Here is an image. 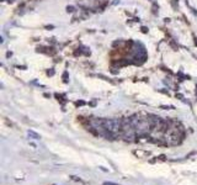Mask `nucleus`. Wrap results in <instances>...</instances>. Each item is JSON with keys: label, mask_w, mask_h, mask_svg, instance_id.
<instances>
[{"label": "nucleus", "mask_w": 197, "mask_h": 185, "mask_svg": "<svg viewBox=\"0 0 197 185\" xmlns=\"http://www.w3.org/2000/svg\"><path fill=\"white\" fill-rule=\"evenodd\" d=\"M103 125L112 133L115 138L122 137V120L121 119H103Z\"/></svg>", "instance_id": "1"}, {"label": "nucleus", "mask_w": 197, "mask_h": 185, "mask_svg": "<svg viewBox=\"0 0 197 185\" xmlns=\"http://www.w3.org/2000/svg\"><path fill=\"white\" fill-rule=\"evenodd\" d=\"M137 133H136V129L131 121V119H124L122 120V137L126 141L133 142L136 138Z\"/></svg>", "instance_id": "2"}, {"label": "nucleus", "mask_w": 197, "mask_h": 185, "mask_svg": "<svg viewBox=\"0 0 197 185\" xmlns=\"http://www.w3.org/2000/svg\"><path fill=\"white\" fill-rule=\"evenodd\" d=\"M99 3H100V0L99 2L97 0H80L78 4H79V6H82L84 9H95V8H97Z\"/></svg>", "instance_id": "3"}, {"label": "nucleus", "mask_w": 197, "mask_h": 185, "mask_svg": "<svg viewBox=\"0 0 197 185\" xmlns=\"http://www.w3.org/2000/svg\"><path fill=\"white\" fill-rule=\"evenodd\" d=\"M27 133H28V137L33 138V140H40V138H41V136H40V135H37L36 132H33V131H28Z\"/></svg>", "instance_id": "4"}, {"label": "nucleus", "mask_w": 197, "mask_h": 185, "mask_svg": "<svg viewBox=\"0 0 197 185\" xmlns=\"http://www.w3.org/2000/svg\"><path fill=\"white\" fill-rule=\"evenodd\" d=\"M47 75H49V77L54 75V69H53V68H51L49 71H47Z\"/></svg>", "instance_id": "5"}, {"label": "nucleus", "mask_w": 197, "mask_h": 185, "mask_svg": "<svg viewBox=\"0 0 197 185\" xmlns=\"http://www.w3.org/2000/svg\"><path fill=\"white\" fill-rule=\"evenodd\" d=\"M63 79H64V83H68V72H64V74H63Z\"/></svg>", "instance_id": "6"}, {"label": "nucleus", "mask_w": 197, "mask_h": 185, "mask_svg": "<svg viewBox=\"0 0 197 185\" xmlns=\"http://www.w3.org/2000/svg\"><path fill=\"white\" fill-rule=\"evenodd\" d=\"M75 105H76V106H83V105H85V102L80 100V101H76V102H75Z\"/></svg>", "instance_id": "7"}, {"label": "nucleus", "mask_w": 197, "mask_h": 185, "mask_svg": "<svg viewBox=\"0 0 197 185\" xmlns=\"http://www.w3.org/2000/svg\"><path fill=\"white\" fill-rule=\"evenodd\" d=\"M67 11H68V13H74V8L73 6H68L67 8Z\"/></svg>", "instance_id": "8"}, {"label": "nucleus", "mask_w": 197, "mask_h": 185, "mask_svg": "<svg viewBox=\"0 0 197 185\" xmlns=\"http://www.w3.org/2000/svg\"><path fill=\"white\" fill-rule=\"evenodd\" d=\"M160 108H161V109H164V110H169V109H174V106H165V105H161Z\"/></svg>", "instance_id": "9"}, {"label": "nucleus", "mask_w": 197, "mask_h": 185, "mask_svg": "<svg viewBox=\"0 0 197 185\" xmlns=\"http://www.w3.org/2000/svg\"><path fill=\"white\" fill-rule=\"evenodd\" d=\"M103 185H117V184L111 183V181H105V183H103Z\"/></svg>", "instance_id": "10"}, {"label": "nucleus", "mask_w": 197, "mask_h": 185, "mask_svg": "<svg viewBox=\"0 0 197 185\" xmlns=\"http://www.w3.org/2000/svg\"><path fill=\"white\" fill-rule=\"evenodd\" d=\"M142 32H143V33H148V29L143 26V27H142Z\"/></svg>", "instance_id": "11"}, {"label": "nucleus", "mask_w": 197, "mask_h": 185, "mask_svg": "<svg viewBox=\"0 0 197 185\" xmlns=\"http://www.w3.org/2000/svg\"><path fill=\"white\" fill-rule=\"evenodd\" d=\"M72 179H73V180H76V181H82V179L78 178V177H72Z\"/></svg>", "instance_id": "12"}, {"label": "nucleus", "mask_w": 197, "mask_h": 185, "mask_svg": "<svg viewBox=\"0 0 197 185\" xmlns=\"http://www.w3.org/2000/svg\"><path fill=\"white\" fill-rule=\"evenodd\" d=\"M176 98H179L180 100H182V98H184V96H182L181 94H176Z\"/></svg>", "instance_id": "13"}, {"label": "nucleus", "mask_w": 197, "mask_h": 185, "mask_svg": "<svg viewBox=\"0 0 197 185\" xmlns=\"http://www.w3.org/2000/svg\"><path fill=\"white\" fill-rule=\"evenodd\" d=\"M46 29H48V30H49V29H53V26H52V25H49V26H46Z\"/></svg>", "instance_id": "14"}, {"label": "nucleus", "mask_w": 197, "mask_h": 185, "mask_svg": "<svg viewBox=\"0 0 197 185\" xmlns=\"http://www.w3.org/2000/svg\"><path fill=\"white\" fill-rule=\"evenodd\" d=\"M195 44L197 46V38H196V37H195Z\"/></svg>", "instance_id": "15"}, {"label": "nucleus", "mask_w": 197, "mask_h": 185, "mask_svg": "<svg viewBox=\"0 0 197 185\" xmlns=\"http://www.w3.org/2000/svg\"><path fill=\"white\" fill-rule=\"evenodd\" d=\"M196 95H197V88H196Z\"/></svg>", "instance_id": "16"}]
</instances>
